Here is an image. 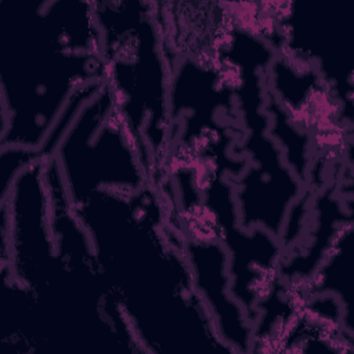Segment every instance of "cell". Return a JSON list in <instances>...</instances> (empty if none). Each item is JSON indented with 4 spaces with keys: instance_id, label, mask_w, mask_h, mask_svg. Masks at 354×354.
I'll return each instance as SVG.
<instances>
[{
    "instance_id": "1",
    "label": "cell",
    "mask_w": 354,
    "mask_h": 354,
    "mask_svg": "<svg viewBox=\"0 0 354 354\" xmlns=\"http://www.w3.org/2000/svg\"><path fill=\"white\" fill-rule=\"evenodd\" d=\"M48 22H50L48 10L47 11H37V55H41L46 44L48 43V40L51 37L50 36L51 33H48L50 28H51L48 25ZM77 35H82L83 40H87V41L98 39L95 32H86V33H77ZM83 44H86V43H83ZM87 46H88L87 50L93 48V50H98L100 51V46H95V44H87Z\"/></svg>"
}]
</instances>
